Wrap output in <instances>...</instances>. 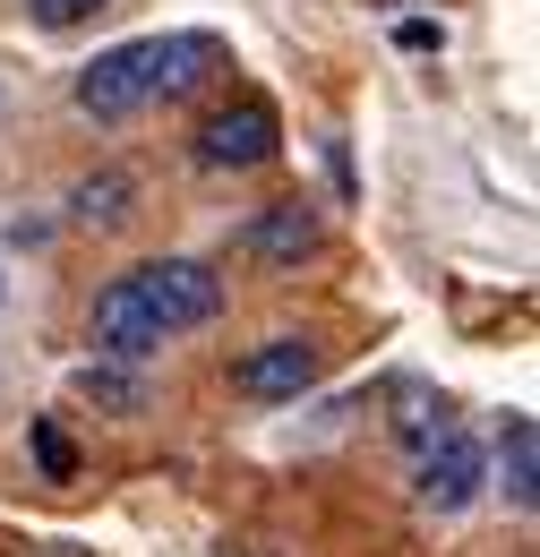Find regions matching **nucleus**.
<instances>
[{"label":"nucleus","mask_w":540,"mask_h":557,"mask_svg":"<svg viewBox=\"0 0 540 557\" xmlns=\"http://www.w3.org/2000/svg\"><path fill=\"white\" fill-rule=\"evenodd\" d=\"M35 463H44L52 481H69V472H77V455H69V437L52 429V420H35Z\"/></svg>","instance_id":"12"},{"label":"nucleus","mask_w":540,"mask_h":557,"mask_svg":"<svg viewBox=\"0 0 540 557\" xmlns=\"http://www.w3.org/2000/svg\"><path fill=\"white\" fill-rule=\"evenodd\" d=\"M300 386H318V344L309 335H274V344L232 360V395H249V404H283Z\"/></svg>","instance_id":"5"},{"label":"nucleus","mask_w":540,"mask_h":557,"mask_svg":"<svg viewBox=\"0 0 540 557\" xmlns=\"http://www.w3.org/2000/svg\"><path fill=\"white\" fill-rule=\"evenodd\" d=\"M274 146H283V121H274L267 95H232V103H214L198 121L206 172H258V163H274Z\"/></svg>","instance_id":"1"},{"label":"nucleus","mask_w":540,"mask_h":557,"mask_svg":"<svg viewBox=\"0 0 540 557\" xmlns=\"http://www.w3.org/2000/svg\"><path fill=\"white\" fill-rule=\"evenodd\" d=\"M95 9H112V0H26V17H35V26H52V35H69V26H86Z\"/></svg>","instance_id":"11"},{"label":"nucleus","mask_w":540,"mask_h":557,"mask_svg":"<svg viewBox=\"0 0 540 557\" xmlns=\"http://www.w3.org/2000/svg\"><path fill=\"white\" fill-rule=\"evenodd\" d=\"M137 300L155 309V326L163 335H181V326H206L214 309H223V275L206 267V258H155V267H137Z\"/></svg>","instance_id":"2"},{"label":"nucleus","mask_w":540,"mask_h":557,"mask_svg":"<svg viewBox=\"0 0 540 557\" xmlns=\"http://www.w3.org/2000/svg\"><path fill=\"white\" fill-rule=\"evenodd\" d=\"M146 77H155V35H146V44H112L95 70H77V112L130 121L137 103H146Z\"/></svg>","instance_id":"4"},{"label":"nucleus","mask_w":540,"mask_h":557,"mask_svg":"<svg viewBox=\"0 0 540 557\" xmlns=\"http://www.w3.org/2000/svg\"><path fill=\"white\" fill-rule=\"evenodd\" d=\"M318 214L300 207V198H283V207H267V214H249L241 223V258L249 267H300V258H318Z\"/></svg>","instance_id":"6"},{"label":"nucleus","mask_w":540,"mask_h":557,"mask_svg":"<svg viewBox=\"0 0 540 557\" xmlns=\"http://www.w3.org/2000/svg\"><path fill=\"white\" fill-rule=\"evenodd\" d=\"M446 429H455V404H446V395H420V386H404L395 437H404V446H429V437H446Z\"/></svg>","instance_id":"10"},{"label":"nucleus","mask_w":540,"mask_h":557,"mask_svg":"<svg viewBox=\"0 0 540 557\" xmlns=\"http://www.w3.org/2000/svg\"><path fill=\"white\" fill-rule=\"evenodd\" d=\"M95 344L112 351V360H146V351L163 344V326H155V309L137 300V283H130V275L95 292Z\"/></svg>","instance_id":"7"},{"label":"nucleus","mask_w":540,"mask_h":557,"mask_svg":"<svg viewBox=\"0 0 540 557\" xmlns=\"http://www.w3.org/2000/svg\"><path fill=\"white\" fill-rule=\"evenodd\" d=\"M498 472H506V497H515V506H532V497H540V429H532V412H506Z\"/></svg>","instance_id":"8"},{"label":"nucleus","mask_w":540,"mask_h":557,"mask_svg":"<svg viewBox=\"0 0 540 557\" xmlns=\"http://www.w3.org/2000/svg\"><path fill=\"white\" fill-rule=\"evenodd\" d=\"M130 172H95V181H77V198H69V214L86 223V232H112V223H130Z\"/></svg>","instance_id":"9"},{"label":"nucleus","mask_w":540,"mask_h":557,"mask_svg":"<svg viewBox=\"0 0 540 557\" xmlns=\"http://www.w3.org/2000/svg\"><path fill=\"white\" fill-rule=\"evenodd\" d=\"M480 472H489V463H480V437L455 420L446 437L420 446V481H412V497H420L429 515H464V506L480 497Z\"/></svg>","instance_id":"3"},{"label":"nucleus","mask_w":540,"mask_h":557,"mask_svg":"<svg viewBox=\"0 0 540 557\" xmlns=\"http://www.w3.org/2000/svg\"><path fill=\"white\" fill-rule=\"evenodd\" d=\"M77 386H86L95 404H121V412H130V404H137V386H130V377H112V369H86Z\"/></svg>","instance_id":"13"}]
</instances>
